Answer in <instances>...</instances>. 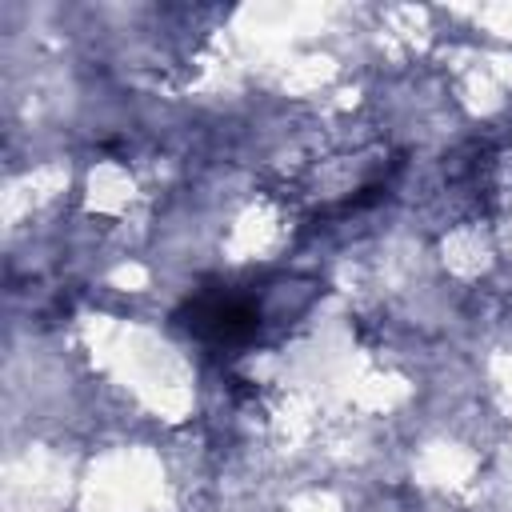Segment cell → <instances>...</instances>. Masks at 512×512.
I'll list each match as a JSON object with an SVG mask.
<instances>
[{"label":"cell","instance_id":"6da1fadb","mask_svg":"<svg viewBox=\"0 0 512 512\" xmlns=\"http://www.w3.org/2000/svg\"><path fill=\"white\" fill-rule=\"evenodd\" d=\"M184 328L200 340H212V344H240L256 332L260 324V312L240 300V296H196L184 312H180Z\"/></svg>","mask_w":512,"mask_h":512}]
</instances>
